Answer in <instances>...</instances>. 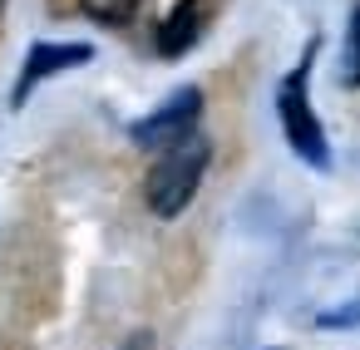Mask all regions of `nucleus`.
Segmentation results:
<instances>
[{"mask_svg":"<svg viewBox=\"0 0 360 350\" xmlns=\"http://www.w3.org/2000/svg\"><path fill=\"white\" fill-rule=\"evenodd\" d=\"M207 158H212V148H207V138H198V134H188L183 143H173V148H163V158L148 168V207H153V217H178L188 202H193V193H198V183H202V173H207Z\"/></svg>","mask_w":360,"mask_h":350,"instance_id":"f257e3e1","label":"nucleus"},{"mask_svg":"<svg viewBox=\"0 0 360 350\" xmlns=\"http://www.w3.org/2000/svg\"><path fill=\"white\" fill-rule=\"evenodd\" d=\"M276 109H281V129H286V143L296 148V158H306L311 168H326L330 163V148H326L321 119L311 114V99H306V65L281 79Z\"/></svg>","mask_w":360,"mask_h":350,"instance_id":"f03ea898","label":"nucleus"},{"mask_svg":"<svg viewBox=\"0 0 360 350\" xmlns=\"http://www.w3.org/2000/svg\"><path fill=\"white\" fill-rule=\"evenodd\" d=\"M198 114H202V89H178L163 109H153L148 119L134 124V143L139 148H173L198 129Z\"/></svg>","mask_w":360,"mask_h":350,"instance_id":"7ed1b4c3","label":"nucleus"},{"mask_svg":"<svg viewBox=\"0 0 360 350\" xmlns=\"http://www.w3.org/2000/svg\"><path fill=\"white\" fill-rule=\"evenodd\" d=\"M94 60V50L89 45H35L30 50V60H25V74H20V84H15V104H25V94L40 84V79H50V74H60V70H75V65H89Z\"/></svg>","mask_w":360,"mask_h":350,"instance_id":"20e7f679","label":"nucleus"},{"mask_svg":"<svg viewBox=\"0 0 360 350\" xmlns=\"http://www.w3.org/2000/svg\"><path fill=\"white\" fill-rule=\"evenodd\" d=\"M202 20H207V0H178L158 25V55H168V60L188 55L202 35Z\"/></svg>","mask_w":360,"mask_h":350,"instance_id":"39448f33","label":"nucleus"},{"mask_svg":"<svg viewBox=\"0 0 360 350\" xmlns=\"http://www.w3.org/2000/svg\"><path fill=\"white\" fill-rule=\"evenodd\" d=\"M143 0H84V15H94L99 25H129L139 15Z\"/></svg>","mask_w":360,"mask_h":350,"instance_id":"423d86ee","label":"nucleus"},{"mask_svg":"<svg viewBox=\"0 0 360 350\" xmlns=\"http://www.w3.org/2000/svg\"><path fill=\"white\" fill-rule=\"evenodd\" d=\"M345 84H360V6L350 11V30H345Z\"/></svg>","mask_w":360,"mask_h":350,"instance_id":"0eeeda50","label":"nucleus"},{"mask_svg":"<svg viewBox=\"0 0 360 350\" xmlns=\"http://www.w3.org/2000/svg\"><path fill=\"white\" fill-rule=\"evenodd\" d=\"M124 350H153V335H129V345Z\"/></svg>","mask_w":360,"mask_h":350,"instance_id":"6e6552de","label":"nucleus"}]
</instances>
